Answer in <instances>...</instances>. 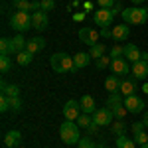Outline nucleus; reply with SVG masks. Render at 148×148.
Listing matches in <instances>:
<instances>
[{"instance_id":"f257e3e1","label":"nucleus","mask_w":148,"mask_h":148,"mask_svg":"<svg viewBox=\"0 0 148 148\" xmlns=\"http://www.w3.org/2000/svg\"><path fill=\"white\" fill-rule=\"evenodd\" d=\"M49 63H51V69L56 71V73H71V71H75V63H73V57L67 56V53H53V56L49 57Z\"/></svg>"},{"instance_id":"f03ea898","label":"nucleus","mask_w":148,"mask_h":148,"mask_svg":"<svg viewBox=\"0 0 148 148\" xmlns=\"http://www.w3.org/2000/svg\"><path fill=\"white\" fill-rule=\"evenodd\" d=\"M59 136L65 144H79V125L75 121H65L59 125Z\"/></svg>"},{"instance_id":"7ed1b4c3","label":"nucleus","mask_w":148,"mask_h":148,"mask_svg":"<svg viewBox=\"0 0 148 148\" xmlns=\"http://www.w3.org/2000/svg\"><path fill=\"white\" fill-rule=\"evenodd\" d=\"M121 16H123L125 24H128V26H142L148 20V10L146 8H138V6H134V8H125Z\"/></svg>"},{"instance_id":"20e7f679","label":"nucleus","mask_w":148,"mask_h":148,"mask_svg":"<svg viewBox=\"0 0 148 148\" xmlns=\"http://www.w3.org/2000/svg\"><path fill=\"white\" fill-rule=\"evenodd\" d=\"M10 26L18 32V34H22V32H26V30H32V14L22 12V10H16L10 16Z\"/></svg>"},{"instance_id":"39448f33","label":"nucleus","mask_w":148,"mask_h":148,"mask_svg":"<svg viewBox=\"0 0 148 148\" xmlns=\"http://www.w3.org/2000/svg\"><path fill=\"white\" fill-rule=\"evenodd\" d=\"M107 107L113 111L114 119H119V121H125L126 116V107H125V101H123V95L121 93H111L109 95V99H107Z\"/></svg>"},{"instance_id":"423d86ee","label":"nucleus","mask_w":148,"mask_h":148,"mask_svg":"<svg viewBox=\"0 0 148 148\" xmlns=\"http://www.w3.org/2000/svg\"><path fill=\"white\" fill-rule=\"evenodd\" d=\"M114 20V12L113 8H101L93 14V22L97 24L99 28H111V24Z\"/></svg>"},{"instance_id":"0eeeda50","label":"nucleus","mask_w":148,"mask_h":148,"mask_svg":"<svg viewBox=\"0 0 148 148\" xmlns=\"http://www.w3.org/2000/svg\"><path fill=\"white\" fill-rule=\"evenodd\" d=\"M113 119H114V114L113 111L105 105L103 109H97L95 113H93V123H97L99 126H105V125H113Z\"/></svg>"},{"instance_id":"6e6552de","label":"nucleus","mask_w":148,"mask_h":148,"mask_svg":"<svg viewBox=\"0 0 148 148\" xmlns=\"http://www.w3.org/2000/svg\"><path fill=\"white\" fill-rule=\"evenodd\" d=\"M130 71H132V77H134V79H146L148 77V53L146 51L142 53V59H140V61L132 63Z\"/></svg>"},{"instance_id":"1a4fd4ad","label":"nucleus","mask_w":148,"mask_h":148,"mask_svg":"<svg viewBox=\"0 0 148 148\" xmlns=\"http://www.w3.org/2000/svg\"><path fill=\"white\" fill-rule=\"evenodd\" d=\"M138 85L134 77H121V83H119V93L123 97H130V95H136Z\"/></svg>"},{"instance_id":"9d476101","label":"nucleus","mask_w":148,"mask_h":148,"mask_svg":"<svg viewBox=\"0 0 148 148\" xmlns=\"http://www.w3.org/2000/svg\"><path fill=\"white\" fill-rule=\"evenodd\" d=\"M125 107L128 113H142L144 111V107H146V103L142 97H138V95H130V97H125Z\"/></svg>"},{"instance_id":"9b49d317","label":"nucleus","mask_w":148,"mask_h":148,"mask_svg":"<svg viewBox=\"0 0 148 148\" xmlns=\"http://www.w3.org/2000/svg\"><path fill=\"white\" fill-rule=\"evenodd\" d=\"M49 24V18H47V12L38 10L32 12V30H38V32H44Z\"/></svg>"},{"instance_id":"f8f14e48","label":"nucleus","mask_w":148,"mask_h":148,"mask_svg":"<svg viewBox=\"0 0 148 148\" xmlns=\"http://www.w3.org/2000/svg\"><path fill=\"white\" fill-rule=\"evenodd\" d=\"M63 116L65 121H77L81 116V105L77 101H67L63 105Z\"/></svg>"},{"instance_id":"ddd939ff","label":"nucleus","mask_w":148,"mask_h":148,"mask_svg":"<svg viewBox=\"0 0 148 148\" xmlns=\"http://www.w3.org/2000/svg\"><path fill=\"white\" fill-rule=\"evenodd\" d=\"M128 63H130V61H126L125 57L113 59V61H111V71H113V75H119V77L128 75V71H130V65H128Z\"/></svg>"},{"instance_id":"4468645a","label":"nucleus","mask_w":148,"mask_h":148,"mask_svg":"<svg viewBox=\"0 0 148 148\" xmlns=\"http://www.w3.org/2000/svg\"><path fill=\"white\" fill-rule=\"evenodd\" d=\"M99 36H101V34H99L97 30H93V28H81V30H79V40H81V44H87L89 47L97 44Z\"/></svg>"},{"instance_id":"2eb2a0df","label":"nucleus","mask_w":148,"mask_h":148,"mask_svg":"<svg viewBox=\"0 0 148 148\" xmlns=\"http://www.w3.org/2000/svg\"><path fill=\"white\" fill-rule=\"evenodd\" d=\"M125 59L130 61V63H136V61L142 59V51H140L134 44H126L125 46Z\"/></svg>"},{"instance_id":"dca6fc26","label":"nucleus","mask_w":148,"mask_h":148,"mask_svg":"<svg viewBox=\"0 0 148 148\" xmlns=\"http://www.w3.org/2000/svg\"><path fill=\"white\" fill-rule=\"evenodd\" d=\"M4 144L8 148H18L22 144V132L20 130H8L4 136Z\"/></svg>"},{"instance_id":"f3484780","label":"nucleus","mask_w":148,"mask_h":148,"mask_svg":"<svg viewBox=\"0 0 148 148\" xmlns=\"http://www.w3.org/2000/svg\"><path fill=\"white\" fill-rule=\"evenodd\" d=\"M46 47V40L44 38H40V36H36V38H30L28 40V44H26V51H30V53H38V51H42Z\"/></svg>"},{"instance_id":"a211bd4d","label":"nucleus","mask_w":148,"mask_h":148,"mask_svg":"<svg viewBox=\"0 0 148 148\" xmlns=\"http://www.w3.org/2000/svg\"><path fill=\"white\" fill-rule=\"evenodd\" d=\"M111 30H113V40L114 42H125L126 38H128V34H130L128 24H119V26H114Z\"/></svg>"},{"instance_id":"6ab92c4d","label":"nucleus","mask_w":148,"mask_h":148,"mask_svg":"<svg viewBox=\"0 0 148 148\" xmlns=\"http://www.w3.org/2000/svg\"><path fill=\"white\" fill-rule=\"evenodd\" d=\"M79 105H81V113H85V114H93L97 111V109H95V99H93L91 95H83Z\"/></svg>"},{"instance_id":"aec40b11","label":"nucleus","mask_w":148,"mask_h":148,"mask_svg":"<svg viewBox=\"0 0 148 148\" xmlns=\"http://www.w3.org/2000/svg\"><path fill=\"white\" fill-rule=\"evenodd\" d=\"M93 57L89 56V51H79V53H75V57H73V63H75V69H83L87 67L89 63H91Z\"/></svg>"},{"instance_id":"412c9836","label":"nucleus","mask_w":148,"mask_h":148,"mask_svg":"<svg viewBox=\"0 0 148 148\" xmlns=\"http://www.w3.org/2000/svg\"><path fill=\"white\" fill-rule=\"evenodd\" d=\"M26 44H28V42L24 40L22 34H18L16 38H12V53L18 56L20 51H24V49H26Z\"/></svg>"},{"instance_id":"4be33fe9","label":"nucleus","mask_w":148,"mask_h":148,"mask_svg":"<svg viewBox=\"0 0 148 148\" xmlns=\"http://www.w3.org/2000/svg\"><path fill=\"white\" fill-rule=\"evenodd\" d=\"M119 83H121V77L119 75H109L105 79V89L109 93H119Z\"/></svg>"},{"instance_id":"5701e85b","label":"nucleus","mask_w":148,"mask_h":148,"mask_svg":"<svg viewBox=\"0 0 148 148\" xmlns=\"http://www.w3.org/2000/svg\"><path fill=\"white\" fill-rule=\"evenodd\" d=\"M116 148H136V142L134 138H126L125 134L116 136Z\"/></svg>"},{"instance_id":"b1692460","label":"nucleus","mask_w":148,"mask_h":148,"mask_svg":"<svg viewBox=\"0 0 148 148\" xmlns=\"http://www.w3.org/2000/svg\"><path fill=\"white\" fill-rule=\"evenodd\" d=\"M105 49H107L105 44H95V46H91V49H89V56H91L93 59H99V57L105 56Z\"/></svg>"},{"instance_id":"393cba45","label":"nucleus","mask_w":148,"mask_h":148,"mask_svg":"<svg viewBox=\"0 0 148 148\" xmlns=\"http://www.w3.org/2000/svg\"><path fill=\"white\" fill-rule=\"evenodd\" d=\"M32 59H34V53H30V51H20L18 56H16V61L20 63V65H30L32 63Z\"/></svg>"},{"instance_id":"a878e982","label":"nucleus","mask_w":148,"mask_h":148,"mask_svg":"<svg viewBox=\"0 0 148 148\" xmlns=\"http://www.w3.org/2000/svg\"><path fill=\"white\" fill-rule=\"evenodd\" d=\"M12 6H14L16 10L32 12V2H30V0H12Z\"/></svg>"},{"instance_id":"bb28decb","label":"nucleus","mask_w":148,"mask_h":148,"mask_svg":"<svg viewBox=\"0 0 148 148\" xmlns=\"http://www.w3.org/2000/svg\"><path fill=\"white\" fill-rule=\"evenodd\" d=\"M0 56H12V40L8 38L0 40Z\"/></svg>"},{"instance_id":"cd10ccee","label":"nucleus","mask_w":148,"mask_h":148,"mask_svg":"<svg viewBox=\"0 0 148 148\" xmlns=\"http://www.w3.org/2000/svg\"><path fill=\"white\" fill-rule=\"evenodd\" d=\"M12 69V56H0V71L6 75Z\"/></svg>"},{"instance_id":"c85d7f7f","label":"nucleus","mask_w":148,"mask_h":148,"mask_svg":"<svg viewBox=\"0 0 148 148\" xmlns=\"http://www.w3.org/2000/svg\"><path fill=\"white\" fill-rule=\"evenodd\" d=\"M111 130H113V134H116V136L125 134V132H126L125 121H119V119H116V123H113V125H111Z\"/></svg>"},{"instance_id":"c756f323","label":"nucleus","mask_w":148,"mask_h":148,"mask_svg":"<svg viewBox=\"0 0 148 148\" xmlns=\"http://www.w3.org/2000/svg\"><path fill=\"white\" fill-rule=\"evenodd\" d=\"M111 61H113L111 56H103L95 61V65H97V69H107V67H111Z\"/></svg>"},{"instance_id":"7c9ffc66","label":"nucleus","mask_w":148,"mask_h":148,"mask_svg":"<svg viewBox=\"0 0 148 148\" xmlns=\"http://www.w3.org/2000/svg\"><path fill=\"white\" fill-rule=\"evenodd\" d=\"M2 95H6V97H20V87L18 85H6V89H2Z\"/></svg>"},{"instance_id":"2f4dec72","label":"nucleus","mask_w":148,"mask_h":148,"mask_svg":"<svg viewBox=\"0 0 148 148\" xmlns=\"http://www.w3.org/2000/svg\"><path fill=\"white\" fill-rule=\"evenodd\" d=\"M10 111L12 113H20L22 111V99L20 97H10Z\"/></svg>"},{"instance_id":"473e14b6","label":"nucleus","mask_w":148,"mask_h":148,"mask_svg":"<svg viewBox=\"0 0 148 148\" xmlns=\"http://www.w3.org/2000/svg\"><path fill=\"white\" fill-rule=\"evenodd\" d=\"M75 123H77V125H79L81 128H87V126H89V125L93 123V119H91V114H85V113H81V116L77 119V121H75Z\"/></svg>"},{"instance_id":"72a5a7b5","label":"nucleus","mask_w":148,"mask_h":148,"mask_svg":"<svg viewBox=\"0 0 148 148\" xmlns=\"http://www.w3.org/2000/svg\"><path fill=\"white\" fill-rule=\"evenodd\" d=\"M109 56L113 57V59L125 57V47H121V46H113V47H111V51H109Z\"/></svg>"},{"instance_id":"f704fd0d","label":"nucleus","mask_w":148,"mask_h":148,"mask_svg":"<svg viewBox=\"0 0 148 148\" xmlns=\"http://www.w3.org/2000/svg\"><path fill=\"white\" fill-rule=\"evenodd\" d=\"M134 142H136L138 146H144V144H148V134L142 130V132H138V134H134Z\"/></svg>"},{"instance_id":"c9c22d12","label":"nucleus","mask_w":148,"mask_h":148,"mask_svg":"<svg viewBox=\"0 0 148 148\" xmlns=\"http://www.w3.org/2000/svg\"><path fill=\"white\" fill-rule=\"evenodd\" d=\"M0 111H2V113L10 111V97H6V95H0Z\"/></svg>"},{"instance_id":"e433bc0d","label":"nucleus","mask_w":148,"mask_h":148,"mask_svg":"<svg viewBox=\"0 0 148 148\" xmlns=\"http://www.w3.org/2000/svg\"><path fill=\"white\" fill-rule=\"evenodd\" d=\"M42 2V10L44 12H51L56 8V0H40Z\"/></svg>"},{"instance_id":"4c0bfd02","label":"nucleus","mask_w":148,"mask_h":148,"mask_svg":"<svg viewBox=\"0 0 148 148\" xmlns=\"http://www.w3.org/2000/svg\"><path fill=\"white\" fill-rule=\"evenodd\" d=\"M79 148H97V144L93 142L91 138H81L79 140V144H77Z\"/></svg>"},{"instance_id":"58836bf2","label":"nucleus","mask_w":148,"mask_h":148,"mask_svg":"<svg viewBox=\"0 0 148 148\" xmlns=\"http://www.w3.org/2000/svg\"><path fill=\"white\" fill-rule=\"evenodd\" d=\"M97 4H99L101 8H114L116 0H97Z\"/></svg>"},{"instance_id":"ea45409f","label":"nucleus","mask_w":148,"mask_h":148,"mask_svg":"<svg viewBox=\"0 0 148 148\" xmlns=\"http://www.w3.org/2000/svg\"><path fill=\"white\" fill-rule=\"evenodd\" d=\"M144 128H146V126H144V123L140 121V123H134V125H132V132H134V134H138V132H142Z\"/></svg>"},{"instance_id":"a19ab883","label":"nucleus","mask_w":148,"mask_h":148,"mask_svg":"<svg viewBox=\"0 0 148 148\" xmlns=\"http://www.w3.org/2000/svg\"><path fill=\"white\" fill-rule=\"evenodd\" d=\"M99 34H101L103 38H107V40H109V38H113V30H111V28H101V32H99Z\"/></svg>"},{"instance_id":"79ce46f5","label":"nucleus","mask_w":148,"mask_h":148,"mask_svg":"<svg viewBox=\"0 0 148 148\" xmlns=\"http://www.w3.org/2000/svg\"><path fill=\"white\" fill-rule=\"evenodd\" d=\"M87 130H89V134H95V132L99 130V125H97V123H91V125L87 126Z\"/></svg>"},{"instance_id":"37998d69","label":"nucleus","mask_w":148,"mask_h":148,"mask_svg":"<svg viewBox=\"0 0 148 148\" xmlns=\"http://www.w3.org/2000/svg\"><path fill=\"white\" fill-rule=\"evenodd\" d=\"M73 20H75V22H81V20H85V14H83V12H77V14H73Z\"/></svg>"},{"instance_id":"c03bdc74","label":"nucleus","mask_w":148,"mask_h":148,"mask_svg":"<svg viewBox=\"0 0 148 148\" xmlns=\"http://www.w3.org/2000/svg\"><path fill=\"white\" fill-rule=\"evenodd\" d=\"M142 123H144V126L148 128V111H144V116H142Z\"/></svg>"},{"instance_id":"a18cd8bd","label":"nucleus","mask_w":148,"mask_h":148,"mask_svg":"<svg viewBox=\"0 0 148 148\" xmlns=\"http://www.w3.org/2000/svg\"><path fill=\"white\" fill-rule=\"evenodd\" d=\"M142 93H146V95H148V83H144V85H142Z\"/></svg>"},{"instance_id":"49530a36","label":"nucleus","mask_w":148,"mask_h":148,"mask_svg":"<svg viewBox=\"0 0 148 148\" xmlns=\"http://www.w3.org/2000/svg\"><path fill=\"white\" fill-rule=\"evenodd\" d=\"M132 2H134V4H142L144 0H132Z\"/></svg>"},{"instance_id":"de8ad7c7","label":"nucleus","mask_w":148,"mask_h":148,"mask_svg":"<svg viewBox=\"0 0 148 148\" xmlns=\"http://www.w3.org/2000/svg\"><path fill=\"white\" fill-rule=\"evenodd\" d=\"M97 148H105V146H103V144H97Z\"/></svg>"},{"instance_id":"09e8293b","label":"nucleus","mask_w":148,"mask_h":148,"mask_svg":"<svg viewBox=\"0 0 148 148\" xmlns=\"http://www.w3.org/2000/svg\"><path fill=\"white\" fill-rule=\"evenodd\" d=\"M140 148H148V144H144V146H140Z\"/></svg>"}]
</instances>
